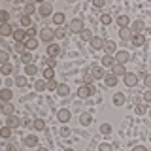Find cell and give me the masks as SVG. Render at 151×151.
<instances>
[{"instance_id": "obj_55", "label": "cell", "mask_w": 151, "mask_h": 151, "mask_svg": "<svg viewBox=\"0 0 151 151\" xmlns=\"http://www.w3.org/2000/svg\"><path fill=\"white\" fill-rule=\"evenodd\" d=\"M68 134H70V130L66 129V127H64V129H60V136H68Z\"/></svg>"}, {"instance_id": "obj_41", "label": "cell", "mask_w": 151, "mask_h": 151, "mask_svg": "<svg viewBox=\"0 0 151 151\" xmlns=\"http://www.w3.org/2000/svg\"><path fill=\"white\" fill-rule=\"evenodd\" d=\"M34 129H36V130H44V129H45V121H44V119H36V121H34Z\"/></svg>"}, {"instance_id": "obj_6", "label": "cell", "mask_w": 151, "mask_h": 151, "mask_svg": "<svg viewBox=\"0 0 151 151\" xmlns=\"http://www.w3.org/2000/svg\"><path fill=\"white\" fill-rule=\"evenodd\" d=\"M40 38L44 42H51L55 38V30H51L49 27H44V28H40Z\"/></svg>"}, {"instance_id": "obj_53", "label": "cell", "mask_w": 151, "mask_h": 151, "mask_svg": "<svg viewBox=\"0 0 151 151\" xmlns=\"http://www.w3.org/2000/svg\"><path fill=\"white\" fill-rule=\"evenodd\" d=\"M144 111H145V108H144V106H136V113H138V115H142Z\"/></svg>"}, {"instance_id": "obj_10", "label": "cell", "mask_w": 151, "mask_h": 151, "mask_svg": "<svg viewBox=\"0 0 151 151\" xmlns=\"http://www.w3.org/2000/svg\"><path fill=\"white\" fill-rule=\"evenodd\" d=\"M117 63H115V57H111V55H104L102 57V66L104 68H113Z\"/></svg>"}, {"instance_id": "obj_42", "label": "cell", "mask_w": 151, "mask_h": 151, "mask_svg": "<svg viewBox=\"0 0 151 151\" xmlns=\"http://www.w3.org/2000/svg\"><path fill=\"white\" fill-rule=\"evenodd\" d=\"M100 132H102V134H110V132H111V125H110V123L100 125Z\"/></svg>"}, {"instance_id": "obj_40", "label": "cell", "mask_w": 151, "mask_h": 151, "mask_svg": "<svg viewBox=\"0 0 151 151\" xmlns=\"http://www.w3.org/2000/svg\"><path fill=\"white\" fill-rule=\"evenodd\" d=\"M34 12H36V6H34V4H27V6H25V15L30 17Z\"/></svg>"}, {"instance_id": "obj_15", "label": "cell", "mask_w": 151, "mask_h": 151, "mask_svg": "<svg viewBox=\"0 0 151 151\" xmlns=\"http://www.w3.org/2000/svg\"><path fill=\"white\" fill-rule=\"evenodd\" d=\"M0 98H2V102H9L13 98V91H9L8 87H4L2 93H0Z\"/></svg>"}, {"instance_id": "obj_34", "label": "cell", "mask_w": 151, "mask_h": 151, "mask_svg": "<svg viewBox=\"0 0 151 151\" xmlns=\"http://www.w3.org/2000/svg\"><path fill=\"white\" fill-rule=\"evenodd\" d=\"M57 93H59V96H68V93H70V89H68V85H59V89H57Z\"/></svg>"}, {"instance_id": "obj_56", "label": "cell", "mask_w": 151, "mask_h": 151, "mask_svg": "<svg viewBox=\"0 0 151 151\" xmlns=\"http://www.w3.org/2000/svg\"><path fill=\"white\" fill-rule=\"evenodd\" d=\"M132 151H147V149H145V147H144V145H136V147H134V149H132Z\"/></svg>"}, {"instance_id": "obj_28", "label": "cell", "mask_w": 151, "mask_h": 151, "mask_svg": "<svg viewBox=\"0 0 151 151\" xmlns=\"http://www.w3.org/2000/svg\"><path fill=\"white\" fill-rule=\"evenodd\" d=\"M79 36H81V40H83V42H91L93 38H94V36H93V32L89 30V28H83V30H81V34H79Z\"/></svg>"}, {"instance_id": "obj_51", "label": "cell", "mask_w": 151, "mask_h": 151, "mask_svg": "<svg viewBox=\"0 0 151 151\" xmlns=\"http://www.w3.org/2000/svg\"><path fill=\"white\" fill-rule=\"evenodd\" d=\"M93 4H94V8H102V6H104L106 2H104V0H94Z\"/></svg>"}, {"instance_id": "obj_26", "label": "cell", "mask_w": 151, "mask_h": 151, "mask_svg": "<svg viewBox=\"0 0 151 151\" xmlns=\"http://www.w3.org/2000/svg\"><path fill=\"white\" fill-rule=\"evenodd\" d=\"M113 104H115V106H123V104H125V94H123V93H115V94H113Z\"/></svg>"}, {"instance_id": "obj_27", "label": "cell", "mask_w": 151, "mask_h": 151, "mask_svg": "<svg viewBox=\"0 0 151 151\" xmlns=\"http://www.w3.org/2000/svg\"><path fill=\"white\" fill-rule=\"evenodd\" d=\"M13 110H15V108H13L9 102H4V106H2V113H4L6 117H8V115H13Z\"/></svg>"}, {"instance_id": "obj_21", "label": "cell", "mask_w": 151, "mask_h": 151, "mask_svg": "<svg viewBox=\"0 0 151 151\" xmlns=\"http://www.w3.org/2000/svg\"><path fill=\"white\" fill-rule=\"evenodd\" d=\"M104 49H106L108 53H115V51H117V45H115V42H111V40H106V42H104Z\"/></svg>"}, {"instance_id": "obj_17", "label": "cell", "mask_w": 151, "mask_h": 151, "mask_svg": "<svg viewBox=\"0 0 151 151\" xmlns=\"http://www.w3.org/2000/svg\"><path fill=\"white\" fill-rule=\"evenodd\" d=\"M111 74H113V76H117V78H119V76H123V78H125L127 70H125V66H123V64H115V66L111 68Z\"/></svg>"}, {"instance_id": "obj_49", "label": "cell", "mask_w": 151, "mask_h": 151, "mask_svg": "<svg viewBox=\"0 0 151 151\" xmlns=\"http://www.w3.org/2000/svg\"><path fill=\"white\" fill-rule=\"evenodd\" d=\"M55 66H57V60L53 57H49V59H47V68H55Z\"/></svg>"}, {"instance_id": "obj_14", "label": "cell", "mask_w": 151, "mask_h": 151, "mask_svg": "<svg viewBox=\"0 0 151 151\" xmlns=\"http://www.w3.org/2000/svg\"><path fill=\"white\" fill-rule=\"evenodd\" d=\"M79 121H81V125L83 127H91V123H93V115L91 113H81V115H79Z\"/></svg>"}, {"instance_id": "obj_29", "label": "cell", "mask_w": 151, "mask_h": 151, "mask_svg": "<svg viewBox=\"0 0 151 151\" xmlns=\"http://www.w3.org/2000/svg\"><path fill=\"white\" fill-rule=\"evenodd\" d=\"M0 34H2V36H9V34H13V28L9 27L8 23H6V25H0Z\"/></svg>"}, {"instance_id": "obj_33", "label": "cell", "mask_w": 151, "mask_h": 151, "mask_svg": "<svg viewBox=\"0 0 151 151\" xmlns=\"http://www.w3.org/2000/svg\"><path fill=\"white\" fill-rule=\"evenodd\" d=\"M34 89H36V91H47V81H45V79H38L36 85H34Z\"/></svg>"}, {"instance_id": "obj_23", "label": "cell", "mask_w": 151, "mask_h": 151, "mask_svg": "<svg viewBox=\"0 0 151 151\" xmlns=\"http://www.w3.org/2000/svg\"><path fill=\"white\" fill-rule=\"evenodd\" d=\"M91 45H93V49H102V47H104V40L98 38V36H94L91 40Z\"/></svg>"}, {"instance_id": "obj_36", "label": "cell", "mask_w": 151, "mask_h": 151, "mask_svg": "<svg viewBox=\"0 0 151 151\" xmlns=\"http://www.w3.org/2000/svg\"><path fill=\"white\" fill-rule=\"evenodd\" d=\"M53 76H55L53 68H44V79H45V81H51V79H53Z\"/></svg>"}, {"instance_id": "obj_24", "label": "cell", "mask_w": 151, "mask_h": 151, "mask_svg": "<svg viewBox=\"0 0 151 151\" xmlns=\"http://www.w3.org/2000/svg\"><path fill=\"white\" fill-rule=\"evenodd\" d=\"M19 23H21V27H25V28H30V27H32V21H30V17H28V15H25V13H23V15L19 17Z\"/></svg>"}, {"instance_id": "obj_52", "label": "cell", "mask_w": 151, "mask_h": 151, "mask_svg": "<svg viewBox=\"0 0 151 151\" xmlns=\"http://www.w3.org/2000/svg\"><path fill=\"white\" fill-rule=\"evenodd\" d=\"M144 98H145V102H151V91H145L144 93Z\"/></svg>"}, {"instance_id": "obj_47", "label": "cell", "mask_w": 151, "mask_h": 151, "mask_svg": "<svg viewBox=\"0 0 151 151\" xmlns=\"http://www.w3.org/2000/svg\"><path fill=\"white\" fill-rule=\"evenodd\" d=\"M0 63L2 64H8V51H0Z\"/></svg>"}, {"instance_id": "obj_16", "label": "cell", "mask_w": 151, "mask_h": 151, "mask_svg": "<svg viewBox=\"0 0 151 151\" xmlns=\"http://www.w3.org/2000/svg\"><path fill=\"white\" fill-rule=\"evenodd\" d=\"M6 127H9V129H17V127H19V119L15 115H8L6 117Z\"/></svg>"}, {"instance_id": "obj_22", "label": "cell", "mask_w": 151, "mask_h": 151, "mask_svg": "<svg viewBox=\"0 0 151 151\" xmlns=\"http://www.w3.org/2000/svg\"><path fill=\"white\" fill-rule=\"evenodd\" d=\"M64 21H66V17H64V13H55V15H53V23H55V25H59V27H63L64 25Z\"/></svg>"}, {"instance_id": "obj_2", "label": "cell", "mask_w": 151, "mask_h": 151, "mask_svg": "<svg viewBox=\"0 0 151 151\" xmlns=\"http://www.w3.org/2000/svg\"><path fill=\"white\" fill-rule=\"evenodd\" d=\"M130 30H132V34H144V30H145V23L142 21V19H136V21H132V23H130Z\"/></svg>"}, {"instance_id": "obj_19", "label": "cell", "mask_w": 151, "mask_h": 151, "mask_svg": "<svg viewBox=\"0 0 151 151\" xmlns=\"http://www.w3.org/2000/svg\"><path fill=\"white\" fill-rule=\"evenodd\" d=\"M132 44H134L136 47H142L145 44V36L144 34H134V36H132Z\"/></svg>"}, {"instance_id": "obj_9", "label": "cell", "mask_w": 151, "mask_h": 151, "mask_svg": "<svg viewBox=\"0 0 151 151\" xmlns=\"http://www.w3.org/2000/svg\"><path fill=\"white\" fill-rule=\"evenodd\" d=\"M91 76L94 79H104L106 78V72H104V66H94V68L91 70Z\"/></svg>"}, {"instance_id": "obj_11", "label": "cell", "mask_w": 151, "mask_h": 151, "mask_svg": "<svg viewBox=\"0 0 151 151\" xmlns=\"http://www.w3.org/2000/svg\"><path fill=\"white\" fill-rule=\"evenodd\" d=\"M47 55L53 57V59H55V57H59V55H60V45H57V44H49V45H47Z\"/></svg>"}, {"instance_id": "obj_37", "label": "cell", "mask_w": 151, "mask_h": 151, "mask_svg": "<svg viewBox=\"0 0 151 151\" xmlns=\"http://www.w3.org/2000/svg\"><path fill=\"white\" fill-rule=\"evenodd\" d=\"M0 136H2V138H9V136H12V129L4 125L2 129H0Z\"/></svg>"}, {"instance_id": "obj_50", "label": "cell", "mask_w": 151, "mask_h": 151, "mask_svg": "<svg viewBox=\"0 0 151 151\" xmlns=\"http://www.w3.org/2000/svg\"><path fill=\"white\" fill-rule=\"evenodd\" d=\"M98 151H111V145H110V144H100Z\"/></svg>"}, {"instance_id": "obj_54", "label": "cell", "mask_w": 151, "mask_h": 151, "mask_svg": "<svg viewBox=\"0 0 151 151\" xmlns=\"http://www.w3.org/2000/svg\"><path fill=\"white\" fill-rule=\"evenodd\" d=\"M145 85H147V87L151 89V74H147V76H145Z\"/></svg>"}, {"instance_id": "obj_25", "label": "cell", "mask_w": 151, "mask_h": 151, "mask_svg": "<svg viewBox=\"0 0 151 151\" xmlns=\"http://www.w3.org/2000/svg\"><path fill=\"white\" fill-rule=\"evenodd\" d=\"M25 145H28V147H34V145H38V136H25Z\"/></svg>"}, {"instance_id": "obj_13", "label": "cell", "mask_w": 151, "mask_h": 151, "mask_svg": "<svg viewBox=\"0 0 151 151\" xmlns=\"http://www.w3.org/2000/svg\"><path fill=\"white\" fill-rule=\"evenodd\" d=\"M13 38H15V42H27L28 34L27 30H13Z\"/></svg>"}, {"instance_id": "obj_48", "label": "cell", "mask_w": 151, "mask_h": 151, "mask_svg": "<svg viewBox=\"0 0 151 151\" xmlns=\"http://www.w3.org/2000/svg\"><path fill=\"white\" fill-rule=\"evenodd\" d=\"M100 21H102V25H104V27H108V25L111 23V17H110V15H102V17H100Z\"/></svg>"}, {"instance_id": "obj_1", "label": "cell", "mask_w": 151, "mask_h": 151, "mask_svg": "<svg viewBox=\"0 0 151 151\" xmlns=\"http://www.w3.org/2000/svg\"><path fill=\"white\" fill-rule=\"evenodd\" d=\"M94 93H96L94 85H81V87L78 89V96L79 98H89V96H93Z\"/></svg>"}, {"instance_id": "obj_45", "label": "cell", "mask_w": 151, "mask_h": 151, "mask_svg": "<svg viewBox=\"0 0 151 151\" xmlns=\"http://www.w3.org/2000/svg\"><path fill=\"white\" fill-rule=\"evenodd\" d=\"M8 19H9V13L6 12V9H2V12H0V21H2V25H6Z\"/></svg>"}, {"instance_id": "obj_46", "label": "cell", "mask_w": 151, "mask_h": 151, "mask_svg": "<svg viewBox=\"0 0 151 151\" xmlns=\"http://www.w3.org/2000/svg\"><path fill=\"white\" fill-rule=\"evenodd\" d=\"M38 32H40V30H38V28H36L34 25H32L30 28H27V34H28V38H34V36L38 34Z\"/></svg>"}, {"instance_id": "obj_30", "label": "cell", "mask_w": 151, "mask_h": 151, "mask_svg": "<svg viewBox=\"0 0 151 151\" xmlns=\"http://www.w3.org/2000/svg\"><path fill=\"white\" fill-rule=\"evenodd\" d=\"M21 63L25 64V66H28V64H34V63H32V55H30V51L23 53V57H21Z\"/></svg>"}, {"instance_id": "obj_18", "label": "cell", "mask_w": 151, "mask_h": 151, "mask_svg": "<svg viewBox=\"0 0 151 151\" xmlns=\"http://www.w3.org/2000/svg\"><path fill=\"white\" fill-rule=\"evenodd\" d=\"M117 25H119V28H129L130 19L127 17V15H119V17H117Z\"/></svg>"}, {"instance_id": "obj_57", "label": "cell", "mask_w": 151, "mask_h": 151, "mask_svg": "<svg viewBox=\"0 0 151 151\" xmlns=\"http://www.w3.org/2000/svg\"><path fill=\"white\" fill-rule=\"evenodd\" d=\"M8 151H17V149L13 147V145H8Z\"/></svg>"}, {"instance_id": "obj_44", "label": "cell", "mask_w": 151, "mask_h": 151, "mask_svg": "<svg viewBox=\"0 0 151 151\" xmlns=\"http://www.w3.org/2000/svg\"><path fill=\"white\" fill-rule=\"evenodd\" d=\"M59 89V83L55 81V79H51V81H47V91H57Z\"/></svg>"}, {"instance_id": "obj_38", "label": "cell", "mask_w": 151, "mask_h": 151, "mask_svg": "<svg viewBox=\"0 0 151 151\" xmlns=\"http://www.w3.org/2000/svg\"><path fill=\"white\" fill-rule=\"evenodd\" d=\"M13 72V66L12 64H2V76H9V74H12Z\"/></svg>"}, {"instance_id": "obj_59", "label": "cell", "mask_w": 151, "mask_h": 151, "mask_svg": "<svg viewBox=\"0 0 151 151\" xmlns=\"http://www.w3.org/2000/svg\"><path fill=\"white\" fill-rule=\"evenodd\" d=\"M64 151H74V149H64Z\"/></svg>"}, {"instance_id": "obj_39", "label": "cell", "mask_w": 151, "mask_h": 151, "mask_svg": "<svg viewBox=\"0 0 151 151\" xmlns=\"http://www.w3.org/2000/svg\"><path fill=\"white\" fill-rule=\"evenodd\" d=\"M15 85H17V87H25V85H27V78H25V76H17V78H15Z\"/></svg>"}, {"instance_id": "obj_32", "label": "cell", "mask_w": 151, "mask_h": 151, "mask_svg": "<svg viewBox=\"0 0 151 151\" xmlns=\"http://www.w3.org/2000/svg\"><path fill=\"white\" fill-rule=\"evenodd\" d=\"M25 44H27V49L32 51V49H36V47H38V40H36V38H28Z\"/></svg>"}, {"instance_id": "obj_58", "label": "cell", "mask_w": 151, "mask_h": 151, "mask_svg": "<svg viewBox=\"0 0 151 151\" xmlns=\"http://www.w3.org/2000/svg\"><path fill=\"white\" fill-rule=\"evenodd\" d=\"M38 151H49V149H45V147H38Z\"/></svg>"}, {"instance_id": "obj_20", "label": "cell", "mask_w": 151, "mask_h": 151, "mask_svg": "<svg viewBox=\"0 0 151 151\" xmlns=\"http://www.w3.org/2000/svg\"><path fill=\"white\" fill-rule=\"evenodd\" d=\"M119 36H121V40H132V30H130V27L129 28H121L119 30Z\"/></svg>"}, {"instance_id": "obj_3", "label": "cell", "mask_w": 151, "mask_h": 151, "mask_svg": "<svg viewBox=\"0 0 151 151\" xmlns=\"http://www.w3.org/2000/svg\"><path fill=\"white\" fill-rule=\"evenodd\" d=\"M68 28L72 32H78V34H81V30H83V19H79V17H76V19H72L70 21V25H68Z\"/></svg>"}, {"instance_id": "obj_5", "label": "cell", "mask_w": 151, "mask_h": 151, "mask_svg": "<svg viewBox=\"0 0 151 151\" xmlns=\"http://www.w3.org/2000/svg\"><path fill=\"white\" fill-rule=\"evenodd\" d=\"M123 81H125L127 87H134V85H138V76L134 72H127L125 78H123Z\"/></svg>"}, {"instance_id": "obj_8", "label": "cell", "mask_w": 151, "mask_h": 151, "mask_svg": "<svg viewBox=\"0 0 151 151\" xmlns=\"http://www.w3.org/2000/svg\"><path fill=\"white\" fill-rule=\"evenodd\" d=\"M70 117H72V113H70V110H66V108L59 110V113H57V119H59L60 123H68Z\"/></svg>"}, {"instance_id": "obj_60", "label": "cell", "mask_w": 151, "mask_h": 151, "mask_svg": "<svg viewBox=\"0 0 151 151\" xmlns=\"http://www.w3.org/2000/svg\"><path fill=\"white\" fill-rule=\"evenodd\" d=\"M149 34H151V28H149Z\"/></svg>"}, {"instance_id": "obj_12", "label": "cell", "mask_w": 151, "mask_h": 151, "mask_svg": "<svg viewBox=\"0 0 151 151\" xmlns=\"http://www.w3.org/2000/svg\"><path fill=\"white\" fill-rule=\"evenodd\" d=\"M117 81H119V78H117V76H113V74H110V76H106V78H104L106 87H115Z\"/></svg>"}, {"instance_id": "obj_7", "label": "cell", "mask_w": 151, "mask_h": 151, "mask_svg": "<svg viewBox=\"0 0 151 151\" xmlns=\"http://www.w3.org/2000/svg\"><path fill=\"white\" fill-rule=\"evenodd\" d=\"M38 13H40V15H51V13H53V6H51L49 2H44V4H40V6H38Z\"/></svg>"}, {"instance_id": "obj_31", "label": "cell", "mask_w": 151, "mask_h": 151, "mask_svg": "<svg viewBox=\"0 0 151 151\" xmlns=\"http://www.w3.org/2000/svg\"><path fill=\"white\" fill-rule=\"evenodd\" d=\"M36 74H38L36 64H28V66H25V76H36Z\"/></svg>"}, {"instance_id": "obj_35", "label": "cell", "mask_w": 151, "mask_h": 151, "mask_svg": "<svg viewBox=\"0 0 151 151\" xmlns=\"http://www.w3.org/2000/svg\"><path fill=\"white\" fill-rule=\"evenodd\" d=\"M15 51H17V53H27V44H25V42H15Z\"/></svg>"}, {"instance_id": "obj_4", "label": "cell", "mask_w": 151, "mask_h": 151, "mask_svg": "<svg viewBox=\"0 0 151 151\" xmlns=\"http://www.w3.org/2000/svg\"><path fill=\"white\" fill-rule=\"evenodd\" d=\"M129 60H130V53H129V51L121 49V51H117V53H115V63L117 64H123V66H125Z\"/></svg>"}, {"instance_id": "obj_43", "label": "cell", "mask_w": 151, "mask_h": 151, "mask_svg": "<svg viewBox=\"0 0 151 151\" xmlns=\"http://www.w3.org/2000/svg\"><path fill=\"white\" fill-rule=\"evenodd\" d=\"M64 36H66V30H64L63 27H59V28L55 30V38H59V40H63Z\"/></svg>"}]
</instances>
